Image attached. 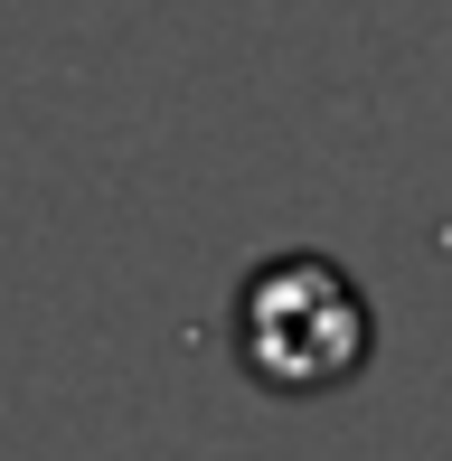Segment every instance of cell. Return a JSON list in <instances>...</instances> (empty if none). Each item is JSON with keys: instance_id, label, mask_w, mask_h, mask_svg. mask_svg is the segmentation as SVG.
I'll return each instance as SVG.
<instances>
[{"instance_id": "6da1fadb", "label": "cell", "mask_w": 452, "mask_h": 461, "mask_svg": "<svg viewBox=\"0 0 452 461\" xmlns=\"http://www.w3.org/2000/svg\"><path fill=\"white\" fill-rule=\"evenodd\" d=\"M236 358L274 395H330L367 367V292L330 255H264L236 292Z\"/></svg>"}]
</instances>
